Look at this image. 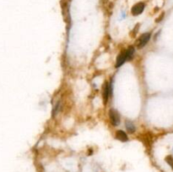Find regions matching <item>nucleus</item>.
I'll list each match as a JSON object with an SVG mask.
<instances>
[{"label":"nucleus","mask_w":173,"mask_h":172,"mask_svg":"<svg viewBox=\"0 0 173 172\" xmlns=\"http://www.w3.org/2000/svg\"><path fill=\"white\" fill-rule=\"evenodd\" d=\"M108 113H109L110 122L112 124V126H118L121 122V117L118 112L115 109H110Z\"/></svg>","instance_id":"nucleus-1"},{"label":"nucleus","mask_w":173,"mask_h":172,"mask_svg":"<svg viewBox=\"0 0 173 172\" xmlns=\"http://www.w3.org/2000/svg\"><path fill=\"white\" fill-rule=\"evenodd\" d=\"M150 36H151V34L150 33H144V34H142L140 35V37L138 39V41H137V43H136V46L138 48H143V47H145V45L147 44L149 41V39H150Z\"/></svg>","instance_id":"nucleus-2"},{"label":"nucleus","mask_w":173,"mask_h":172,"mask_svg":"<svg viewBox=\"0 0 173 172\" xmlns=\"http://www.w3.org/2000/svg\"><path fill=\"white\" fill-rule=\"evenodd\" d=\"M145 8V4H144V3H142V2L138 3V4H136L135 5L133 6L132 9H131V13H132V14H133L134 16H138V15H139V14L143 13Z\"/></svg>","instance_id":"nucleus-3"},{"label":"nucleus","mask_w":173,"mask_h":172,"mask_svg":"<svg viewBox=\"0 0 173 172\" xmlns=\"http://www.w3.org/2000/svg\"><path fill=\"white\" fill-rule=\"evenodd\" d=\"M111 92H112V90H111V85H110L107 82H106L105 84H104V87H103V93H102L103 103H104V105H106V104H107Z\"/></svg>","instance_id":"nucleus-4"},{"label":"nucleus","mask_w":173,"mask_h":172,"mask_svg":"<svg viewBox=\"0 0 173 172\" xmlns=\"http://www.w3.org/2000/svg\"><path fill=\"white\" fill-rule=\"evenodd\" d=\"M126 61H127V53H126V49H125L118 54L117 57V62H116V68L121 67Z\"/></svg>","instance_id":"nucleus-5"},{"label":"nucleus","mask_w":173,"mask_h":172,"mask_svg":"<svg viewBox=\"0 0 173 172\" xmlns=\"http://www.w3.org/2000/svg\"><path fill=\"white\" fill-rule=\"evenodd\" d=\"M115 137L117 138V140L122 141V142H127V141L128 140V137H127V134L122 130H118L116 132Z\"/></svg>","instance_id":"nucleus-6"},{"label":"nucleus","mask_w":173,"mask_h":172,"mask_svg":"<svg viewBox=\"0 0 173 172\" xmlns=\"http://www.w3.org/2000/svg\"><path fill=\"white\" fill-rule=\"evenodd\" d=\"M125 127H126V129H127L128 134H134L135 130H136L134 124L131 121H126L125 122Z\"/></svg>","instance_id":"nucleus-7"},{"label":"nucleus","mask_w":173,"mask_h":172,"mask_svg":"<svg viewBox=\"0 0 173 172\" xmlns=\"http://www.w3.org/2000/svg\"><path fill=\"white\" fill-rule=\"evenodd\" d=\"M138 29H139V24L136 25V26H135V27H134V28L131 31V32H130L131 37H135V35H137V33H138Z\"/></svg>","instance_id":"nucleus-8"},{"label":"nucleus","mask_w":173,"mask_h":172,"mask_svg":"<svg viewBox=\"0 0 173 172\" xmlns=\"http://www.w3.org/2000/svg\"><path fill=\"white\" fill-rule=\"evenodd\" d=\"M166 161L170 165H171V167L173 169V158L171 157V156H167L166 158Z\"/></svg>","instance_id":"nucleus-9"},{"label":"nucleus","mask_w":173,"mask_h":172,"mask_svg":"<svg viewBox=\"0 0 173 172\" xmlns=\"http://www.w3.org/2000/svg\"><path fill=\"white\" fill-rule=\"evenodd\" d=\"M163 16H164V14H161V16H160L159 18H158V20H156V22H160V21L161 20H162V18H163Z\"/></svg>","instance_id":"nucleus-10"}]
</instances>
